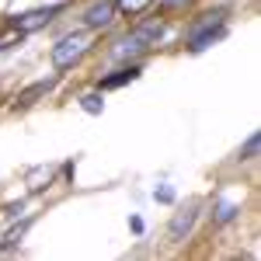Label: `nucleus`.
<instances>
[{
    "label": "nucleus",
    "mask_w": 261,
    "mask_h": 261,
    "mask_svg": "<svg viewBox=\"0 0 261 261\" xmlns=\"http://www.w3.org/2000/svg\"><path fill=\"white\" fill-rule=\"evenodd\" d=\"M223 35H226V7H216V11L199 14V18L188 24V32H185V45H188L192 56H199V53H205L213 42H220Z\"/></svg>",
    "instance_id": "obj_1"
},
{
    "label": "nucleus",
    "mask_w": 261,
    "mask_h": 261,
    "mask_svg": "<svg viewBox=\"0 0 261 261\" xmlns=\"http://www.w3.org/2000/svg\"><path fill=\"white\" fill-rule=\"evenodd\" d=\"M87 49H91V35L87 32H66L63 39H56V45L49 49V63H53V70H70L73 63H81L87 56Z\"/></svg>",
    "instance_id": "obj_2"
},
{
    "label": "nucleus",
    "mask_w": 261,
    "mask_h": 261,
    "mask_svg": "<svg viewBox=\"0 0 261 261\" xmlns=\"http://www.w3.org/2000/svg\"><path fill=\"white\" fill-rule=\"evenodd\" d=\"M63 11H66V4H49V7L24 11V14H18V18H7L4 24L14 28V32H21V35H32V32H39V28H45V24H53L56 14H63Z\"/></svg>",
    "instance_id": "obj_3"
},
{
    "label": "nucleus",
    "mask_w": 261,
    "mask_h": 261,
    "mask_svg": "<svg viewBox=\"0 0 261 261\" xmlns=\"http://www.w3.org/2000/svg\"><path fill=\"white\" fill-rule=\"evenodd\" d=\"M199 209H202L199 199H192L188 205H181L178 213L171 216V223H167V241L171 244H185L188 241L192 230H195V220H199Z\"/></svg>",
    "instance_id": "obj_4"
},
{
    "label": "nucleus",
    "mask_w": 261,
    "mask_h": 261,
    "mask_svg": "<svg viewBox=\"0 0 261 261\" xmlns=\"http://www.w3.org/2000/svg\"><path fill=\"white\" fill-rule=\"evenodd\" d=\"M146 49H150V45H146V39H143V35L136 32V28H129V32L122 35V39H115V42H112L108 56H112L115 63H129V60H140V56L146 53Z\"/></svg>",
    "instance_id": "obj_5"
},
{
    "label": "nucleus",
    "mask_w": 261,
    "mask_h": 261,
    "mask_svg": "<svg viewBox=\"0 0 261 261\" xmlns=\"http://www.w3.org/2000/svg\"><path fill=\"white\" fill-rule=\"evenodd\" d=\"M115 18H119L115 0H94V4L81 14V21H84V28H87V32H101V28H108Z\"/></svg>",
    "instance_id": "obj_6"
},
{
    "label": "nucleus",
    "mask_w": 261,
    "mask_h": 261,
    "mask_svg": "<svg viewBox=\"0 0 261 261\" xmlns=\"http://www.w3.org/2000/svg\"><path fill=\"white\" fill-rule=\"evenodd\" d=\"M60 84V73H53V77H42V81L28 84V87H21L18 94H14V112H24V108H32L39 98H45L53 87Z\"/></svg>",
    "instance_id": "obj_7"
},
{
    "label": "nucleus",
    "mask_w": 261,
    "mask_h": 261,
    "mask_svg": "<svg viewBox=\"0 0 261 261\" xmlns=\"http://www.w3.org/2000/svg\"><path fill=\"white\" fill-rule=\"evenodd\" d=\"M143 73L140 63H125V66H119L112 77H101L98 81V91H115V87H125V84H133L136 77Z\"/></svg>",
    "instance_id": "obj_8"
},
{
    "label": "nucleus",
    "mask_w": 261,
    "mask_h": 261,
    "mask_svg": "<svg viewBox=\"0 0 261 261\" xmlns=\"http://www.w3.org/2000/svg\"><path fill=\"white\" fill-rule=\"evenodd\" d=\"M241 216V205L230 199H216L213 202V226H230V223Z\"/></svg>",
    "instance_id": "obj_9"
},
{
    "label": "nucleus",
    "mask_w": 261,
    "mask_h": 261,
    "mask_svg": "<svg viewBox=\"0 0 261 261\" xmlns=\"http://www.w3.org/2000/svg\"><path fill=\"white\" fill-rule=\"evenodd\" d=\"M32 223H35V216H24L18 226H11V230L4 233V241H0V254H11V251L21 244V237L28 233V226H32Z\"/></svg>",
    "instance_id": "obj_10"
},
{
    "label": "nucleus",
    "mask_w": 261,
    "mask_h": 261,
    "mask_svg": "<svg viewBox=\"0 0 261 261\" xmlns=\"http://www.w3.org/2000/svg\"><path fill=\"white\" fill-rule=\"evenodd\" d=\"M81 108L87 112V115H101V112H105V98H101V91H87V94H81Z\"/></svg>",
    "instance_id": "obj_11"
},
{
    "label": "nucleus",
    "mask_w": 261,
    "mask_h": 261,
    "mask_svg": "<svg viewBox=\"0 0 261 261\" xmlns=\"http://www.w3.org/2000/svg\"><path fill=\"white\" fill-rule=\"evenodd\" d=\"M258 146H261V136L251 133V136L244 140V146L237 150V161H254V157H258Z\"/></svg>",
    "instance_id": "obj_12"
},
{
    "label": "nucleus",
    "mask_w": 261,
    "mask_h": 261,
    "mask_svg": "<svg viewBox=\"0 0 261 261\" xmlns=\"http://www.w3.org/2000/svg\"><path fill=\"white\" fill-rule=\"evenodd\" d=\"M115 7L122 14H143V11L153 7V0H115Z\"/></svg>",
    "instance_id": "obj_13"
},
{
    "label": "nucleus",
    "mask_w": 261,
    "mask_h": 261,
    "mask_svg": "<svg viewBox=\"0 0 261 261\" xmlns=\"http://www.w3.org/2000/svg\"><path fill=\"white\" fill-rule=\"evenodd\" d=\"M153 202H161V205H174V202H178L174 185H157V188H153Z\"/></svg>",
    "instance_id": "obj_14"
},
{
    "label": "nucleus",
    "mask_w": 261,
    "mask_h": 261,
    "mask_svg": "<svg viewBox=\"0 0 261 261\" xmlns=\"http://www.w3.org/2000/svg\"><path fill=\"white\" fill-rule=\"evenodd\" d=\"M24 39H28V35H21V32H18V35H11V39H0V53H14Z\"/></svg>",
    "instance_id": "obj_15"
},
{
    "label": "nucleus",
    "mask_w": 261,
    "mask_h": 261,
    "mask_svg": "<svg viewBox=\"0 0 261 261\" xmlns=\"http://www.w3.org/2000/svg\"><path fill=\"white\" fill-rule=\"evenodd\" d=\"M153 4H157L161 11H185L192 0H153Z\"/></svg>",
    "instance_id": "obj_16"
},
{
    "label": "nucleus",
    "mask_w": 261,
    "mask_h": 261,
    "mask_svg": "<svg viewBox=\"0 0 261 261\" xmlns=\"http://www.w3.org/2000/svg\"><path fill=\"white\" fill-rule=\"evenodd\" d=\"M21 209H24V202H11V205H7V209H4V216H7V220H18V216H21Z\"/></svg>",
    "instance_id": "obj_17"
},
{
    "label": "nucleus",
    "mask_w": 261,
    "mask_h": 261,
    "mask_svg": "<svg viewBox=\"0 0 261 261\" xmlns=\"http://www.w3.org/2000/svg\"><path fill=\"white\" fill-rule=\"evenodd\" d=\"M129 230H133V233H143V230H146L143 216H129Z\"/></svg>",
    "instance_id": "obj_18"
},
{
    "label": "nucleus",
    "mask_w": 261,
    "mask_h": 261,
    "mask_svg": "<svg viewBox=\"0 0 261 261\" xmlns=\"http://www.w3.org/2000/svg\"><path fill=\"white\" fill-rule=\"evenodd\" d=\"M4 28H7V24H0V32H4Z\"/></svg>",
    "instance_id": "obj_19"
}]
</instances>
